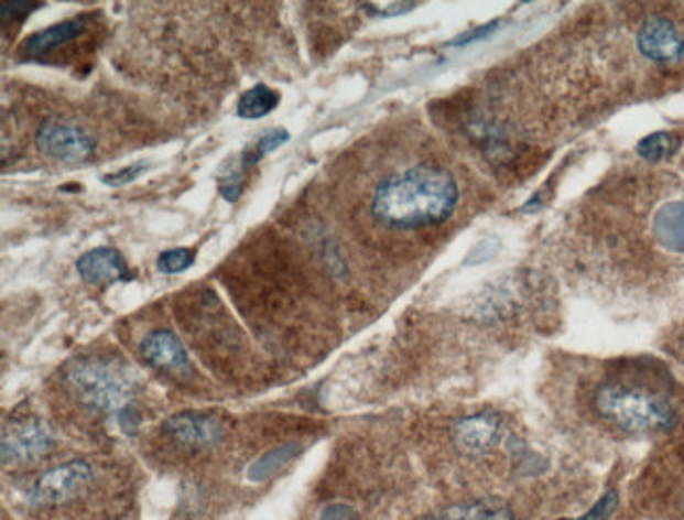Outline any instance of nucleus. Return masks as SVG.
<instances>
[{
    "instance_id": "obj_22",
    "label": "nucleus",
    "mask_w": 684,
    "mask_h": 520,
    "mask_svg": "<svg viewBox=\"0 0 684 520\" xmlns=\"http://www.w3.org/2000/svg\"><path fill=\"white\" fill-rule=\"evenodd\" d=\"M39 2H22V0H11V2H2V20L9 22L11 18H24L30 11L39 9Z\"/></svg>"
},
{
    "instance_id": "obj_11",
    "label": "nucleus",
    "mask_w": 684,
    "mask_h": 520,
    "mask_svg": "<svg viewBox=\"0 0 684 520\" xmlns=\"http://www.w3.org/2000/svg\"><path fill=\"white\" fill-rule=\"evenodd\" d=\"M85 30H87V18L66 20V22L48 25L45 30L28 36L22 48L30 57H39V55H45L53 48L64 47L72 41H76Z\"/></svg>"
},
{
    "instance_id": "obj_8",
    "label": "nucleus",
    "mask_w": 684,
    "mask_h": 520,
    "mask_svg": "<svg viewBox=\"0 0 684 520\" xmlns=\"http://www.w3.org/2000/svg\"><path fill=\"white\" fill-rule=\"evenodd\" d=\"M163 430L175 445L186 449H209L224 438L221 422L203 413L175 415L166 420Z\"/></svg>"
},
{
    "instance_id": "obj_14",
    "label": "nucleus",
    "mask_w": 684,
    "mask_h": 520,
    "mask_svg": "<svg viewBox=\"0 0 684 520\" xmlns=\"http://www.w3.org/2000/svg\"><path fill=\"white\" fill-rule=\"evenodd\" d=\"M281 101V95L265 85H256L249 91L240 95L238 99L237 112L240 119L260 120L270 115Z\"/></svg>"
},
{
    "instance_id": "obj_24",
    "label": "nucleus",
    "mask_w": 684,
    "mask_h": 520,
    "mask_svg": "<svg viewBox=\"0 0 684 520\" xmlns=\"http://www.w3.org/2000/svg\"><path fill=\"white\" fill-rule=\"evenodd\" d=\"M497 24L485 25V28H478V30H474L473 34H464V36H459V39H455L453 41V45H466V43H473V41H478V39H482V36H487Z\"/></svg>"
},
{
    "instance_id": "obj_10",
    "label": "nucleus",
    "mask_w": 684,
    "mask_h": 520,
    "mask_svg": "<svg viewBox=\"0 0 684 520\" xmlns=\"http://www.w3.org/2000/svg\"><path fill=\"white\" fill-rule=\"evenodd\" d=\"M140 350H142L143 360L154 369H165V371H175V373L188 371V353L175 333H150L143 339Z\"/></svg>"
},
{
    "instance_id": "obj_6",
    "label": "nucleus",
    "mask_w": 684,
    "mask_h": 520,
    "mask_svg": "<svg viewBox=\"0 0 684 520\" xmlns=\"http://www.w3.org/2000/svg\"><path fill=\"white\" fill-rule=\"evenodd\" d=\"M638 51L658 64L684 62V36L670 20L653 15L640 25L637 36Z\"/></svg>"
},
{
    "instance_id": "obj_19",
    "label": "nucleus",
    "mask_w": 684,
    "mask_h": 520,
    "mask_svg": "<svg viewBox=\"0 0 684 520\" xmlns=\"http://www.w3.org/2000/svg\"><path fill=\"white\" fill-rule=\"evenodd\" d=\"M617 506H619V496H617L615 491H609V494H605V496L600 497V499L594 503V508H591L590 512H586L584 517L563 520H609L614 517Z\"/></svg>"
},
{
    "instance_id": "obj_3",
    "label": "nucleus",
    "mask_w": 684,
    "mask_h": 520,
    "mask_svg": "<svg viewBox=\"0 0 684 520\" xmlns=\"http://www.w3.org/2000/svg\"><path fill=\"white\" fill-rule=\"evenodd\" d=\"M64 381L78 404L94 413L122 415L131 407L135 392L127 367L101 356L76 360L66 369Z\"/></svg>"
},
{
    "instance_id": "obj_13",
    "label": "nucleus",
    "mask_w": 684,
    "mask_h": 520,
    "mask_svg": "<svg viewBox=\"0 0 684 520\" xmlns=\"http://www.w3.org/2000/svg\"><path fill=\"white\" fill-rule=\"evenodd\" d=\"M653 230L660 238L661 247L684 253V201L663 205L655 217Z\"/></svg>"
},
{
    "instance_id": "obj_12",
    "label": "nucleus",
    "mask_w": 684,
    "mask_h": 520,
    "mask_svg": "<svg viewBox=\"0 0 684 520\" xmlns=\"http://www.w3.org/2000/svg\"><path fill=\"white\" fill-rule=\"evenodd\" d=\"M427 520H514V512L503 499L482 497L448 506Z\"/></svg>"
},
{
    "instance_id": "obj_23",
    "label": "nucleus",
    "mask_w": 684,
    "mask_h": 520,
    "mask_svg": "<svg viewBox=\"0 0 684 520\" xmlns=\"http://www.w3.org/2000/svg\"><path fill=\"white\" fill-rule=\"evenodd\" d=\"M350 514H352V510H350L348 506L335 503V506H329V508H325V512H323V517H321V520H348L350 519Z\"/></svg>"
},
{
    "instance_id": "obj_4",
    "label": "nucleus",
    "mask_w": 684,
    "mask_h": 520,
    "mask_svg": "<svg viewBox=\"0 0 684 520\" xmlns=\"http://www.w3.org/2000/svg\"><path fill=\"white\" fill-rule=\"evenodd\" d=\"M51 447L47 426L36 418L9 422L2 430V466H22L43 457Z\"/></svg>"
},
{
    "instance_id": "obj_5",
    "label": "nucleus",
    "mask_w": 684,
    "mask_h": 520,
    "mask_svg": "<svg viewBox=\"0 0 684 520\" xmlns=\"http://www.w3.org/2000/svg\"><path fill=\"white\" fill-rule=\"evenodd\" d=\"M36 145L43 154H47L62 163H83L95 152V140L80 127L68 122H45L36 133Z\"/></svg>"
},
{
    "instance_id": "obj_1",
    "label": "nucleus",
    "mask_w": 684,
    "mask_h": 520,
    "mask_svg": "<svg viewBox=\"0 0 684 520\" xmlns=\"http://www.w3.org/2000/svg\"><path fill=\"white\" fill-rule=\"evenodd\" d=\"M459 203L455 177L434 165L409 166L373 192L371 214L392 230H420L447 221Z\"/></svg>"
},
{
    "instance_id": "obj_20",
    "label": "nucleus",
    "mask_w": 684,
    "mask_h": 520,
    "mask_svg": "<svg viewBox=\"0 0 684 520\" xmlns=\"http://www.w3.org/2000/svg\"><path fill=\"white\" fill-rule=\"evenodd\" d=\"M362 7L378 18H394V15H404L413 11L417 4L415 2H367Z\"/></svg>"
},
{
    "instance_id": "obj_16",
    "label": "nucleus",
    "mask_w": 684,
    "mask_h": 520,
    "mask_svg": "<svg viewBox=\"0 0 684 520\" xmlns=\"http://www.w3.org/2000/svg\"><path fill=\"white\" fill-rule=\"evenodd\" d=\"M674 145L676 142L670 133L658 131V133L647 136L642 142L638 143V154L649 163H660L674 152Z\"/></svg>"
},
{
    "instance_id": "obj_21",
    "label": "nucleus",
    "mask_w": 684,
    "mask_h": 520,
    "mask_svg": "<svg viewBox=\"0 0 684 520\" xmlns=\"http://www.w3.org/2000/svg\"><path fill=\"white\" fill-rule=\"evenodd\" d=\"M145 171V165L124 166L117 173H110V175H104V184L106 186H112V188H120V186H127L131 182H135L140 175Z\"/></svg>"
},
{
    "instance_id": "obj_2",
    "label": "nucleus",
    "mask_w": 684,
    "mask_h": 520,
    "mask_svg": "<svg viewBox=\"0 0 684 520\" xmlns=\"http://www.w3.org/2000/svg\"><path fill=\"white\" fill-rule=\"evenodd\" d=\"M598 415L630 434H660L676 426L674 404L647 388L609 381L594 394Z\"/></svg>"
},
{
    "instance_id": "obj_17",
    "label": "nucleus",
    "mask_w": 684,
    "mask_h": 520,
    "mask_svg": "<svg viewBox=\"0 0 684 520\" xmlns=\"http://www.w3.org/2000/svg\"><path fill=\"white\" fill-rule=\"evenodd\" d=\"M196 260V253L192 249L186 247H180V249H166L159 260H156V268L159 272L163 274H180L184 270H188L189 266Z\"/></svg>"
},
{
    "instance_id": "obj_9",
    "label": "nucleus",
    "mask_w": 684,
    "mask_h": 520,
    "mask_svg": "<svg viewBox=\"0 0 684 520\" xmlns=\"http://www.w3.org/2000/svg\"><path fill=\"white\" fill-rule=\"evenodd\" d=\"M80 279L89 284H110L129 281V266L117 249L97 247L76 261Z\"/></svg>"
},
{
    "instance_id": "obj_18",
    "label": "nucleus",
    "mask_w": 684,
    "mask_h": 520,
    "mask_svg": "<svg viewBox=\"0 0 684 520\" xmlns=\"http://www.w3.org/2000/svg\"><path fill=\"white\" fill-rule=\"evenodd\" d=\"M297 447H283V449L272 451L268 455H263L260 462L251 468V478L253 480H263L265 476L281 470L286 462H291V457L295 455Z\"/></svg>"
},
{
    "instance_id": "obj_15",
    "label": "nucleus",
    "mask_w": 684,
    "mask_h": 520,
    "mask_svg": "<svg viewBox=\"0 0 684 520\" xmlns=\"http://www.w3.org/2000/svg\"><path fill=\"white\" fill-rule=\"evenodd\" d=\"M286 142H289V131L286 129H270L251 148H247L238 159H240L242 166L249 171L251 166L258 165L265 154H270L272 150L281 148Z\"/></svg>"
},
{
    "instance_id": "obj_7",
    "label": "nucleus",
    "mask_w": 684,
    "mask_h": 520,
    "mask_svg": "<svg viewBox=\"0 0 684 520\" xmlns=\"http://www.w3.org/2000/svg\"><path fill=\"white\" fill-rule=\"evenodd\" d=\"M503 434V422L493 411H482L459 420L453 427V443L466 455H485L496 449Z\"/></svg>"
}]
</instances>
